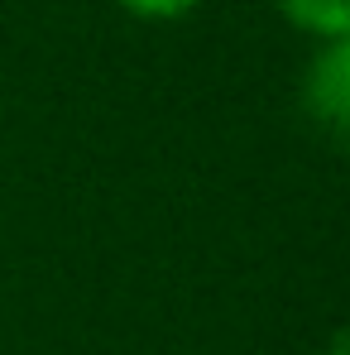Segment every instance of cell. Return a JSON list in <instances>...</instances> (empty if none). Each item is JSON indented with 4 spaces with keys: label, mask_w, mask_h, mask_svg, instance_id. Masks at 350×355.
I'll use <instances>...</instances> for the list:
<instances>
[{
    "label": "cell",
    "mask_w": 350,
    "mask_h": 355,
    "mask_svg": "<svg viewBox=\"0 0 350 355\" xmlns=\"http://www.w3.org/2000/svg\"><path fill=\"white\" fill-rule=\"evenodd\" d=\"M322 355H350V322L331 336V341H326V351H322Z\"/></svg>",
    "instance_id": "277c9868"
},
{
    "label": "cell",
    "mask_w": 350,
    "mask_h": 355,
    "mask_svg": "<svg viewBox=\"0 0 350 355\" xmlns=\"http://www.w3.org/2000/svg\"><path fill=\"white\" fill-rule=\"evenodd\" d=\"M274 10L288 19L297 34L331 44L350 34V0H274Z\"/></svg>",
    "instance_id": "7a4b0ae2"
},
{
    "label": "cell",
    "mask_w": 350,
    "mask_h": 355,
    "mask_svg": "<svg viewBox=\"0 0 350 355\" xmlns=\"http://www.w3.org/2000/svg\"><path fill=\"white\" fill-rule=\"evenodd\" d=\"M125 15H139V19H182L192 15L202 0H116Z\"/></svg>",
    "instance_id": "3957f363"
},
{
    "label": "cell",
    "mask_w": 350,
    "mask_h": 355,
    "mask_svg": "<svg viewBox=\"0 0 350 355\" xmlns=\"http://www.w3.org/2000/svg\"><path fill=\"white\" fill-rule=\"evenodd\" d=\"M302 116L326 144L350 154V34L322 44L302 72Z\"/></svg>",
    "instance_id": "6da1fadb"
}]
</instances>
